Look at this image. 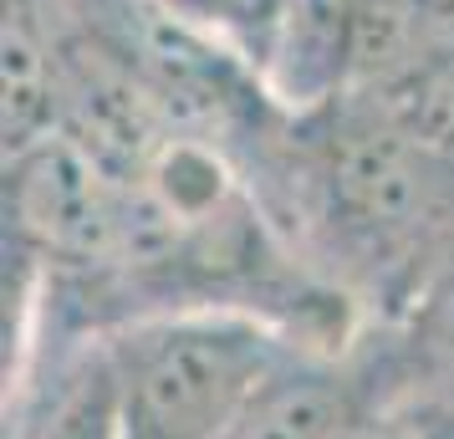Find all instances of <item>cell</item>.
Segmentation results:
<instances>
[{"mask_svg":"<svg viewBox=\"0 0 454 439\" xmlns=\"http://www.w3.org/2000/svg\"><path fill=\"white\" fill-rule=\"evenodd\" d=\"M291 348L250 312H164L113 333L118 439H220Z\"/></svg>","mask_w":454,"mask_h":439,"instance_id":"6da1fadb","label":"cell"},{"mask_svg":"<svg viewBox=\"0 0 454 439\" xmlns=\"http://www.w3.org/2000/svg\"><path fill=\"white\" fill-rule=\"evenodd\" d=\"M5 439H118L113 333L5 286Z\"/></svg>","mask_w":454,"mask_h":439,"instance_id":"7a4b0ae2","label":"cell"},{"mask_svg":"<svg viewBox=\"0 0 454 439\" xmlns=\"http://www.w3.org/2000/svg\"><path fill=\"white\" fill-rule=\"evenodd\" d=\"M388 363V327H368L348 348H291L220 439H352Z\"/></svg>","mask_w":454,"mask_h":439,"instance_id":"3957f363","label":"cell"},{"mask_svg":"<svg viewBox=\"0 0 454 439\" xmlns=\"http://www.w3.org/2000/svg\"><path fill=\"white\" fill-rule=\"evenodd\" d=\"M393 363L352 439H454V353L388 327Z\"/></svg>","mask_w":454,"mask_h":439,"instance_id":"277c9868","label":"cell"},{"mask_svg":"<svg viewBox=\"0 0 454 439\" xmlns=\"http://www.w3.org/2000/svg\"><path fill=\"white\" fill-rule=\"evenodd\" d=\"M413 138H424L434 153L454 159V51H434L413 62L398 82L372 92Z\"/></svg>","mask_w":454,"mask_h":439,"instance_id":"5b68a950","label":"cell"},{"mask_svg":"<svg viewBox=\"0 0 454 439\" xmlns=\"http://www.w3.org/2000/svg\"><path fill=\"white\" fill-rule=\"evenodd\" d=\"M398 327H409L419 342H429L439 353H454V261H450V271L439 276V286L429 292V302L413 317H403Z\"/></svg>","mask_w":454,"mask_h":439,"instance_id":"8992f818","label":"cell"}]
</instances>
